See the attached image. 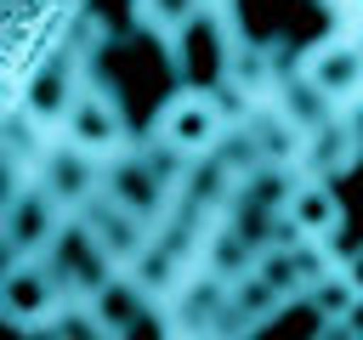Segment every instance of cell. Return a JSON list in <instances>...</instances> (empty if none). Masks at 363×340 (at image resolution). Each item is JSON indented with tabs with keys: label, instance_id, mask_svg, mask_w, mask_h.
Returning <instances> with one entry per match:
<instances>
[{
	"label": "cell",
	"instance_id": "obj_1",
	"mask_svg": "<svg viewBox=\"0 0 363 340\" xmlns=\"http://www.w3.org/2000/svg\"><path fill=\"white\" fill-rule=\"evenodd\" d=\"M85 0H6V102L23 96L28 74L68 45V28L79 23Z\"/></svg>",
	"mask_w": 363,
	"mask_h": 340
},
{
	"label": "cell",
	"instance_id": "obj_2",
	"mask_svg": "<svg viewBox=\"0 0 363 340\" xmlns=\"http://www.w3.org/2000/svg\"><path fill=\"white\" fill-rule=\"evenodd\" d=\"M153 136L170 142V147L187 153V159H216V147H221V136H227V108H221L216 91L187 85V91H176V96L159 108Z\"/></svg>",
	"mask_w": 363,
	"mask_h": 340
},
{
	"label": "cell",
	"instance_id": "obj_3",
	"mask_svg": "<svg viewBox=\"0 0 363 340\" xmlns=\"http://www.w3.org/2000/svg\"><path fill=\"white\" fill-rule=\"evenodd\" d=\"M102 193L113 198V204H125L130 215H142V221H164L170 215V204L182 198V187L142 153V147H125V153H113L108 159V170H102Z\"/></svg>",
	"mask_w": 363,
	"mask_h": 340
},
{
	"label": "cell",
	"instance_id": "obj_4",
	"mask_svg": "<svg viewBox=\"0 0 363 340\" xmlns=\"http://www.w3.org/2000/svg\"><path fill=\"white\" fill-rule=\"evenodd\" d=\"M62 227H68V210H62L34 176L17 181V187H6V255H11V261L45 255Z\"/></svg>",
	"mask_w": 363,
	"mask_h": 340
},
{
	"label": "cell",
	"instance_id": "obj_5",
	"mask_svg": "<svg viewBox=\"0 0 363 340\" xmlns=\"http://www.w3.org/2000/svg\"><path fill=\"white\" fill-rule=\"evenodd\" d=\"M102 170H108V159L102 153H91V147H79V142H68L62 130H57V142L45 147V159H40V170H34V181L74 215V210H85L96 193H102Z\"/></svg>",
	"mask_w": 363,
	"mask_h": 340
},
{
	"label": "cell",
	"instance_id": "obj_6",
	"mask_svg": "<svg viewBox=\"0 0 363 340\" xmlns=\"http://www.w3.org/2000/svg\"><path fill=\"white\" fill-rule=\"evenodd\" d=\"M0 300H6V323H34V329H45V323L62 317L68 289L57 283V272L45 266V255H28V261H6V289H0Z\"/></svg>",
	"mask_w": 363,
	"mask_h": 340
},
{
	"label": "cell",
	"instance_id": "obj_7",
	"mask_svg": "<svg viewBox=\"0 0 363 340\" xmlns=\"http://www.w3.org/2000/svg\"><path fill=\"white\" fill-rule=\"evenodd\" d=\"M68 142H79V147H91V153H102V159H113V153H125V142H130V125H125V108L113 102V91H102V85H79V96L68 102V113H62V125H57Z\"/></svg>",
	"mask_w": 363,
	"mask_h": 340
},
{
	"label": "cell",
	"instance_id": "obj_8",
	"mask_svg": "<svg viewBox=\"0 0 363 340\" xmlns=\"http://www.w3.org/2000/svg\"><path fill=\"white\" fill-rule=\"evenodd\" d=\"M301 74H306L335 108H352V102L363 96V40H357L352 28H340V34L318 40V45H306Z\"/></svg>",
	"mask_w": 363,
	"mask_h": 340
},
{
	"label": "cell",
	"instance_id": "obj_9",
	"mask_svg": "<svg viewBox=\"0 0 363 340\" xmlns=\"http://www.w3.org/2000/svg\"><path fill=\"white\" fill-rule=\"evenodd\" d=\"M45 266H51V272H57V283H62L68 295H79V300H91V295H96V289L119 272V266L96 249V238L85 232V221H79V215H68V227L51 238Z\"/></svg>",
	"mask_w": 363,
	"mask_h": 340
},
{
	"label": "cell",
	"instance_id": "obj_10",
	"mask_svg": "<svg viewBox=\"0 0 363 340\" xmlns=\"http://www.w3.org/2000/svg\"><path fill=\"white\" fill-rule=\"evenodd\" d=\"M74 215L85 221V232L96 238V249H102V255H108L119 272H125V266H130V261H136V255L153 244V221L130 215V210H125V204H113L108 193H96V198H91L85 210H74Z\"/></svg>",
	"mask_w": 363,
	"mask_h": 340
},
{
	"label": "cell",
	"instance_id": "obj_11",
	"mask_svg": "<svg viewBox=\"0 0 363 340\" xmlns=\"http://www.w3.org/2000/svg\"><path fill=\"white\" fill-rule=\"evenodd\" d=\"M91 74H85V57L74 51V45H57L34 74H28V85H23V96L17 102H28L40 119H51V125H62V113H68V102L79 96V85H85Z\"/></svg>",
	"mask_w": 363,
	"mask_h": 340
},
{
	"label": "cell",
	"instance_id": "obj_12",
	"mask_svg": "<svg viewBox=\"0 0 363 340\" xmlns=\"http://www.w3.org/2000/svg\"><path fill=\"white\" fill-rule=\"evenodd\" d=\"M284 227L295 232V238H306V244H323L335 227H340V198L329 193V181H318V176H306V181H295V193L284 198Z\"/></svg>",
	"mask_w": 363,
	"mask_h": 340
},
{
	"label": "cell",
	"instance_id": "obj_13",
	"mask_svg": "<svg viewBox=\"0 0 363 340\" xmlns=\"http://www.w3.org/2000/svg\"><path fill=\"white\" fill-rule=\"evenodd\" d=\"M244 130L255 136V147H261V159H267V164L295 170V164L306 159V130H301V125H289L272 102H255V108H250V119H244Z\"/></svg>",
	"mask_w": 363,
	"mask_h": 340
},
{
	"label": "cell",
	"instance_id": "obj_14",
	"mask_svg": "<svg viewBox=\"0 0 363 340\" xmlns=\"http://www.w3.org/2000/svg\"><path fill=\"white\" fill-rule=\"evenodd\" d=\"M272 108H278L289 125H301L306 136H318L323 125H335V119H340V108H335V102H329V96H323V91H318V85H312L301 68L278 79V91H272Z\"/></svg>",
	"mask_w": 363,
	"mask_h": 340
},
{
	"label": "cell",
	"instance_id": "obj_15",
	"mask_svg": "<svg viewBox=\"0 0 363 340\" xmlns=\"http://www.w3.org/2000/svg\"><path fill=\"white\" fill-rule=\"evenodd\" d=\"M221 74H227V85H233L244 102H261V96L278 91V62H272L267 45H233V40H227V62H221Z\"/></svg>",
	"mask_w": 363,
	"mask_h": 340
},
{
	"label": "cell",
	"instance_id": "obj_16",
	"mask_svg": "<svg viewBox=\"0 0 363 340\" xmlns=\"http://www.w3.org/2000/svg\"><path fill=\"white\" fill-rule=\"evenodd\" d=\"M130 11H136V28H147L153 40H164L176 51L187 40V28L210 11V0H130Z\"/></svg>",
	"mask_w": 363,
	"mask_h": 340
},
{
	"label": "cell",
	"instance_id": "obj_17",
	"mask_svg": "<svg viewBox=\"0 0 363 340\" xmlns=\"http://www.w3.org/2000/svg\"><path fill=\"white\" fill-rule=\"evenodd\" d=\"M363 159V147L352 142V130H346V119H335V125H323L318 136H306V176H318V181H335V176H346L352 164Z\"/></svg>",
	"mask_w": 363,
	"mask_h": 340
},
{
	"label": "cell",
	"instance_id": "obj_18",
	"mask_svg": "<svg viewBox=\"0 0 363 340\" xmlns=\"http://www.w3.org/2000/svg\"><path fill=\"white\" fill-rule=\"evenodd\" d=\"M85 306H91V312H96V317H102V323H108V329L119 334V329H125V323H130V317H136L142 306H153V295H147V289H142V283H136L130 272H125V278L113 272V278H108V283H102V289H96V295L85 300Z\"/></svg>",
	"mask_w": 363,
	"mask_h": 340
},
{
	"label": "cell",
	"instance_id": "obj_19",
	"mask_svg": "<svg viewBox=\"0 0 363 340\" xmlns=\"http://www.w3.org/2000/svg\"><path fill=\"white\" fill-rule=\"evenodd\" d=\"M352 300H357V283H352L346 272H323V278L306 289V306H312L318 317H346Z\"/></svg>",
	"mask_w": 363,
	"mask_h": 340
},
{
	"label": "cell",
	"instance_id": "obj_20",
	"mask_svg": "<svg viewBox=\"0 0 363 340\" xmlns=\"http://www.w3.org/2000/svg\"><path fill=\"white\" fill-rule=\"evenodd\" d=\"M51 329H57V340H119V334L85 306V300H79V306H62V317H57Z\"/></svg>",
	"mask_w": 363,
	"mask_h": 340
},
{
	"label": "cell",
	"instance_id": "obj_21",
	"mask_svg": "<svg viewBox=\"0 0 363 340\" xmlns=\"http://www.w3.org/2000/svg\"><path fill=\"white\" fill-rule=\"evenodd\" d=\"M176 334H182V323H170L159 306H142V312L119 329V340H176Z\"/></svg>",
	"mask_w": 363,
	"mask_h": 340
},
{
	"label": "cell",
	"instance_id": "obj_22",
	"mask_svg": "<svg viewBox=\"0 0 363 340\" xmlns=\"http://www.w3.org/2000/svg\"><path fill=\"white\" fill-rule=\"evenodd\" d=\"M312 340H357V334L346 329V317H318V334Z\"/></svg>",
	"mask_w": 363,
	"mask_h": 340
},
{
	"label": "cell",
	"instance_id": "obj_23",
	"mask_svg": "<svg viewBox=\"0 0 363 340\" xmlns=\"http://www.w3.org/2000/svg\"><path fill=\"white\" fill-rule=\"evenodd\" d=\"M340 119H346V130H352V142L363 147V96H357L352 108H340Z\"/></svg>",
	"mask_w": 363,
	"mask_h": 340
},
{
	"label": "cell",
	"instance_id": "obj_24",
	"mask_svg": "<svg viewBox=\"0 0 363 340\" xmlns=\"http://www.w3.org/2000/svg\"><path fill=\"white\" fill-rule=\"evenodd\" d=\"M340 272H346V278H352V283H357V295H363V249H352V255H346V266H340Z\"/></svg>",
	"mask_w": 363,
	"mask_h": 340
},
{
	"label": "cell",
	"instance_id": "obj_25",
	"mask_svg": "<svg viewBox=\"0 0 363 340\" xmlns=\"http://www.w3.org/2000/svg\"><path fill=\"white\" fill-rule=\"evenodd\" d=\"M346 329H352V334H357V340H363V295H357V300H352V312H346Z\"/></svg>",
	"mask_w": 363,
	"mask_h": 340
}]
</instances>
